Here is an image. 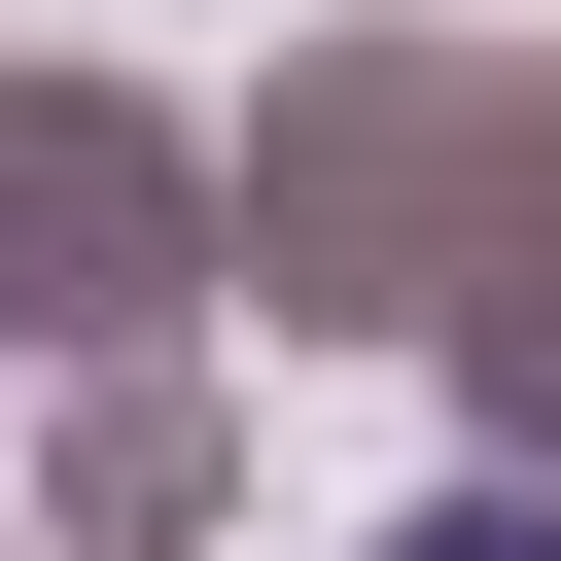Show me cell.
<instances>
[{
    "mask_svg": "<svg viewBox=\"0 0 561 561\" xmlns=\"http://www.w3.org/2000/svg\"><path fill=\"white\" fill-rule=\"evenodd\" d=\"M386 561H561V526H526V491H456V526H386Z\"/></svg>",
    "mask_w": 561,
    "mask_h": 561,
    "instance_id": "cell-1",
    "label": "cell"
}]
</instances>
